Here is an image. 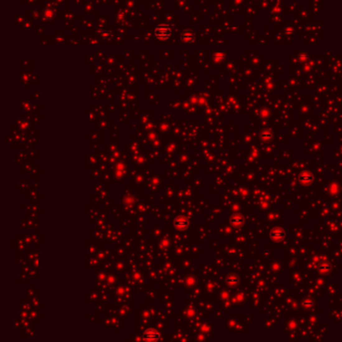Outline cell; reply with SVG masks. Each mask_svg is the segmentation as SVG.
I'll return each mask as SVG.
<instances>
[{"instance_id":"1","label":"cell","mask_w":342,"mask_h":342,"mask_svg":"<svg viewBox=\"0 0 342 342\" xmlns=\"http://www.w3.org/2000/svg\"><path fill=\"white\" fill-rule=\"evenodd\" d=\"M156 36L160 39H166L171 36V29L169 26L166 25H160L157 26L155 30Z\"/></svg>"},{"instance_id":"2","label":"cell","mask_w":342,"mask_h":342,"mask_svg":"<svg viewBox=\"0 0 342 342\" xmlns=\"http://www.w3.org/2000/svg\"><path fill=\"white\" fill-rule=\"evenodd\" d=\"M143 338L148 341H156L160 339V334L156 332L154 329H148L143 333Z\"/></svg>"},{"instance_id":"3","label":"cell","mask_w":342,"mask_h":342,"mask_svg":"<svg viewBox=\"0 0 342 342\" xmlns=\"http://www.w3.org/2000/svg\"><path fill=\"white\" fill-rule=\"evenodd\" d=\"M181 38L184 42H191L193 40V34H191L190 36H189V31H185V32H183Z\"/></svg>"},{"instance_id":"4","label":"cell","mask_w":342,"mask_h":342,"mask_svg":"<svg viewBox=\"0 0 342 342\" xmlns=\"http://www.w3.org/2000/svg\"><path fill=\"white\" fill-rule=\"evenodd\" d=\"M181 225H182V228L183 227H186L187 225H188L187 220L184 219V218H179L178 220H176V227L181 228Z\"/></svg>"}]
</instances>
